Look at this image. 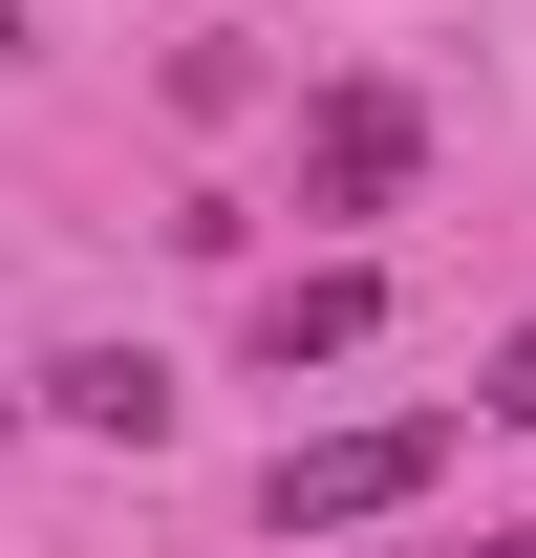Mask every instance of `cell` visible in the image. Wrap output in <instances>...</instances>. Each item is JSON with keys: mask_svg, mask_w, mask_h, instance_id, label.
Returning a JSON list of instances; mask_svg holds the SVG:
<instances>
[{"mask_svg": "<svg viewBox=\"0 0 536 558\" xmlns=\"http://www.w3.org/2000/svg\"><path fill=\"white\" fill-rule=\"evenodd\" d=\"M451 473V409H365V429H301L258 473V537H365V515H407V494Z\"/></svg>", "mask_w": 536, "mask_h": 558, "instance_id": "obj_1", "label": "cell"}, {"mask_svg": "<svg viewBox=\"0 0 536 558\" xmlns=\"http://www.w3.org/2000/svg\"><path fill=\"white\" fill-rule=\"evenodd\" d=\"M407 172H429V108H407L387 65H343L322 108H301V215H407Z\"/></svg>", "mask_w": 536, "mask_h": 558, "instance_id": "obj_2", "label": "cell"}, {"mask_svg": "<svg viewBox=\"0 0 536 558\" xmlns=\"http://www.w3.org/2000/svg\"><path fill=\"white\" fill-rule=\"evenodd\" d=\"M365 323H387V279H365V258H301V279H279V301H258V365H279V387H301V365H343V344H365Z\"/></svg>", "mask_w": 536, "mask_h": 558, "instance_id": "obj_3", "label": "cell"}, {"mask_svg": "<svg viewBox=\"0 0 536 558\" xmlns=\"http://www.w3.org/2000/svg\"><path fill=\"white\" fill-rule=\"evenodd\" d=\"M44 409H65V429H108V451H150V429H172V365L86 344V365H44Z\"/></svg>", "mask_w": 536, "mask_h": 558, "instance_id": "obj_4", "label": "cell"}, {"mask_svg": "<svg viewBox=\"0 0 536 558\" xmlns=\"http://www.w3.org/2000/svg\"><path fill=\"white\" fill-rule=\"evenodd\" d=\"M472 409H494V429H536V323L494 344V387H472Z\"/></svg>", "mask_w": 536, "mask_h": 558, "instance_id": "obj_5", "label": "cell"}, {"mask_svg": "<svg viewBox=\"0 0 536 558\" xmlns=\"http://www.w3.org/2000/svg\"><path fill=\"white\" fill-rule=\"evenodd\" d=\"M472 558H536V537H472Z\"/></svg>", "mask_w": 536, "mask_h": 558, "instance_id": "obj_6", "label": "cell"}, {"mask_svg": "<svg viewBox=\"0 0 536 558\" xmlns=\"http://www.w3.org/2000/svg\"><path fill=\"white\" fill-rule=\"evenodd\" d=\"M0 44H22V0H0Z\"/></svg>", "mask_w": 536, "mask_h": 558, "instance_id": "obj_7", "label": "cell"}, {"mask_svg": "<svg viewBox=\"0 0 536 558\" xmlns=\"http://www.w3.org/2000/svg\"><path fill=\"white\" fill-rule=\"evenodd\" d=\"M0 409H22V387H0Z\"/></svg>", "mask_w": 536, "mask_h": 558, "instance_id": "obj_8", "label": "cell"}]
</instances>
